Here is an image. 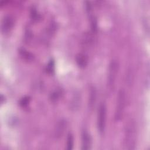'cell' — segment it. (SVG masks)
I'll return each mask as SVG.
<instances>
[{"label": "cell", "instance_id": "1", "mask_svg": "<svg viewBox=\"0 0 150 150\" xmlns=\"http://www.w3.org/2000/svg\"><path fill=\"white\" fill-rule=\"evenodd\" d=\"M136 128L134 122H129L126 126L124 139V146L126 149H134L136 145Z\"/></svg>", "mask_w": 150, "mask_h": 150}, {"label": "cell", "instance_id": "2", "mask_svg": "<svg viewBox=\"0 0 150 150\" xmlns=\"http://www.w3.org/2000/svg\"><path fill=\"white\" fill-rule=\"evenodd\" d=\"M126 103V97L125 93L124 90H121L118 94L117 104L115 110V120L118 121L121 120L124 115Z\"/></svg>", "mask_w": 150, "mask_h": 150}, {"label": "cell", "instance_id": "3", "mask_svg": "<svg viewBox=\"0 0 150 150\" xmlns=\"http://www.w3.org/2000/svg\"><path fill=\"white\" fill-rule=\"evenodd\" d=\"M118 71V63L115 60H112L109 64L107 76V86L108 89L110 90L114 88Z\"/></svg>", "mask_w": 150, "mask_h": 150}, {"label": "cell", "instance_id": "4", "mask_svg": "<svg viewBox=\"0 0 150 150\" xmlns=\"http://www.w3.org/2000/svg\"><path fill=\"white\" fill-rule=\"evenodd\" d=\"M106 106L104 104L102 103L100 105L97 115V128L100 134H102L105 130L106 124Z\"/></svg>", "mask_w": 150, "mask_h": 150}, {"label": "cell", "instance_id": "5", "mask_svg": "<svg viewBox=\"0 0 150 150\" xmlns=\"http://www.w3.org/2000/svg\"><path fill=\"white\" fill-rule=\"evenodd\" d=\"M81 146L82 149H90L91 146V138L90 134L84 131L81 134Z\"/></svg>", "mask_w": 150, "mask_h": 150}, {"label": "cell", "instance_id": "6", "mask_svg": "<svg viewBox=\"0 0 150 150\" xmlns=\"http://www.w3.org/2000/svg\"><path fill=\"white\" fill-rule=\"evenodd\" d=\"M13 21L10 16H7L4 18L1 22V30L3 33L8 32L12 28Z\"/></svg>", "mask_w": 150, "mask_h": 150}, {"label": "cell", "instance_id": "7", "mask_svg": "<svg viewBox=\"0 0 150 150\" xmlns=\"http://www.w3.org/2000/svg\"><path fill=\"white\" fill-rule=\"evenodd\" d=\"M74 144V138L71 133H69L67 138V149L69 150L72 149Z\"/></svg>", "mask_w": 150, "mask_h": 150}, {"label": "cell", "instance_id": "8", "mask_svg": "<svg viewBox=\"0 0 150 150\" xmlns=\"http://www.w3.org/2000/svg\"><path fill=\"white\" fill-rule=\"evenodd\" d=\"M83 56H84L80 55L79 56H78V59H77V62H78L80 66H84V65H86V63L87 62Z\"/></svg>", "mask_w": 150, "mask_h": 150}]
</instances>
